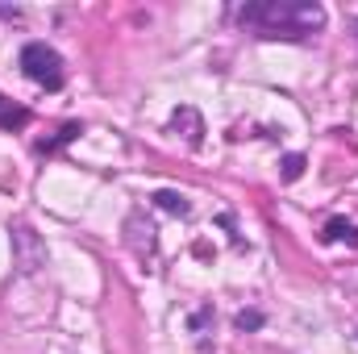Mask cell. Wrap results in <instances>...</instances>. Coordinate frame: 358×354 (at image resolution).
<instances>
[{
	"label": "cell",
	"mask_w": 358,
	"mask_h": 354,
	"mask_svg": "<svg viewBox=\"0 0 358 354\" xmlns=\"http://www.w3.org/2000/svg\"><path fill=\"white\" fill-rule=\"evenodd\" d=\"M325 242H346V246H358V225H350L346 217H329L325 229H321Z\"/></svg>",
	"instance_id": "cell-3"
},
{
	"label": "cell",
	"mask_w": 358,
	"mask_h": 354,
	"mask_svg": "<svg viewBox=\"0 0 358 354\" xmlns=\"http://www.w3.org/2000/svg\"><path fill=\"white\" fill-rule=\"evenodd\" d=\"M355 34H358V25H355Z\"/></svg>",
	"instance_id": "cell-11"
},
{
	"label": "cell",
	"mask_w": 358,
	"mask_h": 354,
	"mask_svg": "<svg viewBox=\"0 0 358 354\" xmlns=\"http://www.w3.org/2000/svg\"><path fill=\"white\" fill-rule=\"evenodd\" d=\"M80 134H84V125H76V121H71V125H63V129H59V138L38 142V155H55L59 146H67V142H71V138H80Z\"/></svg>",
	"instance_id": "cell-8"
},
{
	"label": "cell",
	"mask_w": 358,
	"mask_h": 354,
	"mask_svg": "<svg viewBox=\"0 0 358 354\" xmlns=\"http://www.w3.org/2000/svg\"><path fill=\"white\" fill-rule=\"evenodd\" d=\"M29 125V108L13 104L4 92H0V129H25Z\"/></svg>",
	"instance_id": "cell-4"
},
{
	"label": "cell",
	"mask_w": 358,
	"mask_h": 354,
	"mask_svg": "<svg viewBox=\"0 0 358 354\" xmlns=\"http://www.w3.org/2000/svg\"><path fill=\"white\" fill-rule=\"evenodd\" d=\"M238 330H263V313L259 309H242L238 313Z\"/></svg>",
	"instance_id": "cell-10"
},
{
	"label": "cell",
	"mask_w": 358,
	"mask_h": 354,
	"mask_svg": "<svg viewBox=\"0 0 358 354\" xmlns=\"http://www.w3.org/2000/svg\"><path fill=\"white\" fill-rule=\"evenodd\" d=\"M155 204H159V208H167V213H176V217H187V213H192V204H187L179 192H171V187L155 192Z\"/></svg>",
	"instance_id": "cell-7"
},
{
	"label": "cell",
	"mask_w": 358,
	"mask_h": 354,
	"mask_svg": "<svg viewBox=\"0 0 358 354\" xmlns=\"http://www.w3.org/2000/svg\"><path fill=\"white\" fill-rule=\"evenodd\" d=\"M300 176H304V155H287L283 159V179L292 183V179H300Z\"/></svg>",
	"instance_id": "cell-9"
},
{
	"label": "cell",
	"mask_w": 358,
	"mask_h": 354,
	"mask_svg": "<svg viewBox=\"0 0 358 354\" xmlns=\"http://www.w3.org/2000/svg\"><path fill=\"white\" fill-rule=\"evenodd\" d=\"M21 71L38 84V88H50L59 92L63 88V55L46 42H29L21 46Z\"/></svg>",
	"instance_id": "cell-2"
},
{
	"label": "cell",
	"mask_w": 358,
	"mask_h": 354,
	"mask_svg": "<svg viewBox=\"0 0 358 354\" xmlns=\"http://www.w3.org/2000/svg\"><path fill=\"white\" fill-rule=\"evenodd\" d=\"M13 242H21V246H25V255H21V271H34V267H38V259H42V250H38L34 234H29L25 225H17V229H13Z\"/></svg>",
	"instance_id": "cell-6"
},
{
	"label": "cell",
	"mask_w": 358,
	"mask_h": 354,
	"mask_svg": "<svg viewBox=\"0 0 358 354\" xmlns=\"http://www.w3.org/2000/svg\"><path fill=\"white\" fill-rule=\"evenodd\" d=\"M234 17L259 38H283V42H304L325 29V8L317 0H259L242 4Z\"/></svg>",
	"instance_id": "cell-1"
},
{
	"label": "cell",
	"mask_w": 358,
	"mask_h": 354,
	"mask_svg": "<svg viewBox=\"0 0 358 354\" xmlns=\"http://www.w3.org/2000/svg\"><path fill=\"white\" fill-rule=\"evenodd\" d=\"M187 129L183 138H187V146H200V134H204V125H200V117H196V108H176V117H171V129Z\"/></svg>",
	"instance_id": "cell-5"
}]
</instances>
